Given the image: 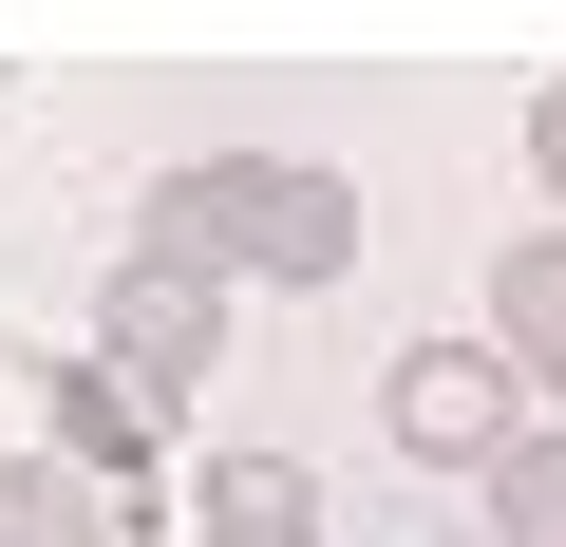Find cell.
<instances>
[{"label":"cell","mask_w":566,"mask_h":547,"mask_svg":"<svg viewBox=\"0 0 566 547\" xmlns=\"http://www.w3.org/2000/svg\"><path fill=\"white\" fill-rule=\"evenodd\" d=\"M133 245L208 264V284H340L359 264V189L322 151H189V170H151Z\"/></svg>","instance_id":"6da1fadb"},{"label":"cell","mask_w":566,"mask_h":547,"mask_svg":"<svg viewBox=\"0 0 566 547\" xmlns=\"http://www.w3.org/2000/svg\"><path fill=\"white\" fill-rule=\"evenodd\" d=\"M378 434H397L416 472H510L547 415H528V378H510L491 340H397V378H378Z\"/></svg>","instance_id":"7a4b0ae2"},{"label":"cell","mask_w":566,"mask_h":547,"mask_svg":"<svg viewBox=\"0 0 566 547\" xmlns=\"http://www.w3.org/2000/svg\"><path fill=\"white\" fill-rule=\"evenodd\" d=\"M95 359L151 378V397H189V378L227 359V284H208V264H170V245H133L114 284H95Z\"/></svg>","instance_id":"3957f363"},{"label":"cell","mask_w":566,"mask_h":547,"mask_svg":"<svg viewBox=\"0 0 566 547\" xmlns=\"http://www.w3.org/2000/svg\"><path fill=\"white\" fill-rule=\"evenodd\" d=\"M39 415H57L39 453H76L95 491H151V472H170V397L114 378V359H39Z\"/></svg>","instance_id":"277c9868"},{"label":"cell","mask_w":566,"mask_h":547,"mask_svg":"<svg viewBox=\"0 0 566 547\" xmlns=\"http://www.w3.org/2000/svg\"><path fill=\"white\" fill-rule=\"evenodd\" d=\"M189 547H322V472L264 453V434L208 453V472H189Z\"/></svg>","instance_id":"5b68a950"},{"label":"cell","mask_w":566,"mask_h":547,"mask_svg":"<svg viewBox=\"0 0 566 547\" xmlns=\"http://www.w3.org/2000/svg\"><path fill=\"white\" fill-rule=\"evenodd\" d=\"M491 359L547 397V434H566V227H528V245H491Z\"/></svg>","instance_id":"8992f818"},{"label":"cell","mask_w":566,"mask_h":547,"mask_svg":"<svg viewBox=\"0 0 566 547\" xmlns=\"http://www.w3.org/2000/svg\"><path fill=\"white\" fill-rule=\"evenodd\" d=\"M0 547H114V491L76 453H0Z\"/></svg>","instance_id":"52a82bcc"},{"label":"cell","mask_w":566,"mask_h":547,"mask_svg":"<svg viewBox=\"0 0 566 547\" xmlns=\"http://www.w3.org/2000/svg\"><path fill=\"white\" fill-rule=\"evenodd\" d=\"M491 547H566V434H528L491 472Z\"/></svg>","instance_id":"ba28073f"},{"label":"cell","mask_w":566,"mask_h":547,"mask_svg":"<svg viewBox=\"0 0 566 547\" xmlns=\"http://www.w3.org/2000/svg\"><path fill=\"white\" fill-rule=\"evenodd\" d=\"M528 170H547V208H566V95H528Z\"/></svg>","instance_id":"9c48e42d"}]
</instances>
